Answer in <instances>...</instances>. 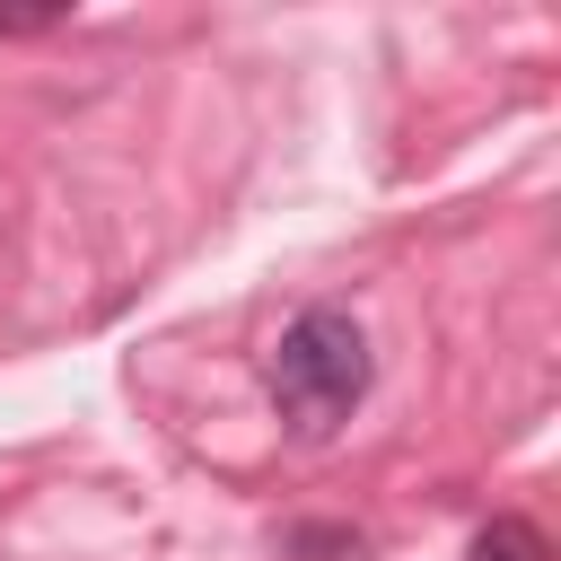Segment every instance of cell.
Instances as JSON below:
<instances>
[{
	"mask_svg": "<svg viewBox=\"0 0 561 561\" xmlns=\"http://www.w3.org/2000/svg\"><path fill=\"white\" fill-rule=\"evenodd\" d=\"M368 394V333L351 307H307L289 316L280 351H272V403L298 438H333Z\"/></svg>",
	"mask_w": 561,
	"mask_h": 561,
	"instance_id": "obj_1",
	"label": "cell"
},
{
	"mask_svg": "<svg viewBox=\"0 0 561 561\" xmlns=\"http://www.w3.org/2000/svg\"><path fill=\"white\" fill-rule=\"evenodd\" d=\"M465 561H552V543H543V526L535 517H491L482 535H473V552Z\"/></svg>",
	"mask_w": 561,
	"mask_h": 561,
	"instance_id": "obj_2",
	"label": "cell"
}]
</instances>
